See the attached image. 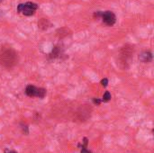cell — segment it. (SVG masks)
I'll use <instances>...</instances> for the list:
<instances>
[{"instance_id":"cell-1","label":"cell","mask_w":154,"mask_h":153,"mask_svg":"<svg viewBox=\"0 0 154 153\" xmlns=\"http://www.w3.org/2000/svg\"><path fill=\"white\" fill-rule=\"evenodd\" d=\"M18 61V54L11 47H3L0 50V63L5 69L13 68Z\"/></svg>"},{"instance_id":"cell-2","label":"cell","mask_w":154,"mask_h":153,"mask_svg":"<svg viewBox=\"0 0 154 153\" xmlns=\"http://www.w3.org/2000/svg\"><path fill=\"white\" fill-rule=\"evenodd\" d=\"M93 15L95 18H101L102 22L107 26H113L116 23V16L112 11H97Z\"/></svg>"},{"instance_id":"cell-3","label":"cell","mask_w":154,"mask_h":153,"mask_svg":"<svg viewBox=\"0 0 154 153\" xmlns=\"http://www.w3.org/2000/svg\"><path fill=\"white\" fill-rule=\"evenodd\" d=\"M39 8V5L33 2H26L19 4L17 6L18 13H22L25 16H31L35 14L36 10Z\"/></svg>"},{"instance_id":"cell-4","label":"cell","mask_w":154,"mask_h":153,"mask_svg":"<svg viewBox=\"0 0 154 153\" xmlns=\"http://www.w3.org/2000/svg\"><path fill=\"white\" fill-rule=\"evenodd\" d=\"M25 94L30 97H39L42 99L45 97L47 90L43 87H36L32 85H28L25 88Z\"/></svg>"},{"instance_id":"cell-5","label":"cell","mask_w":154,"mask_h":153,"mask_svg":"<svg viewBox=\"0 0 154 153\" xmlns=\"http://www.w3.org/2000/svg\"><path fill=\"white\" fill-rule=\"evenodd\" d=\"M134 47L131 44H125L120 50V60L123 64H126L133 58Z\"/></svg>"},{"instance_id":"cell-6","label":"cell","mask_w":154,"mask_h":153,"mask_svg":"<svg viewBox=\"0 0 154 153\" xmlns=\"http://www.w3.org/2000/svg\"><path fill=\"white\" fill-rule=\"evenodd\" d=\"M63 53V50L62 48L60 46V45H57V46H54L51 52L49 54V57L51 59H57L59 57H60Z\"/></svg>"},{"instance_id":"cell-7","label":"cell","mask_w":154,"mask_h":153,"mask_svg":"<svg viewBox=\"0 0 154 153\" xmlns=\"http://www.w3.org/2000/svg\"><path fill=\"white\" fill-rule=\"evenodd\" d=\"M38 27L42 31H46L51 27V23L47 18H41L38 22Z\"/></svg>"},{"instance_id":"cell-8","label":"cell","mask_w":154,"mask_h":153,"mask_svg":"<svg viewBox=\"0 0 154 153\" xmlns=\"http://www.w3.org/2000/svg\"><path fill=\"white\" fill-rule=\"evenodd\" d=\"M139 60L143 63H149L152 60V53L151 51H143L139 56Z\"/></svg>"},{"instance_id":"cell-9","label":"cell","mask_w":154,"mask_h":153,"mask_svg":"<svg viewBox=\"0 0 154 153\" xmlns=\"http://www.w3.org/2000/svg\"><path fill=\"white\" fill-rule=\"evenodd\" d=\"M88 139L85 137V138L83 139V143L78 145V147L81 149L80 153H92L90 151L88 150Z\"/></svg>"},{"instance_id":"cell-10","label":"cell","mask_w":154,"mask_h":153,"mask_svg":"<svg viewBox=\"0 0 154 153\" xmlns=\"http://www.w3.org/2000/svg\"><path fill=\"white\" fill-rule=\"evenodd\" d=\"M69 30L68 28H65V27L64 28H60V29H58L56 31V34L60 39H62L64 37H67L69 34Z\"/></svg>"},{"instance_id":"cell-11","label":"cell","mask_w":154,"mask_h":153,"mask_svg":"<svg viewBox=\"0 0 154 153\" xmlns=\"http://www.w3.org/2000/svg\"><path fill=\"white\" fill-rule=\"evenodd\" d=\"M111 98H112V96H111L110 92L109 91H106V93L103 96L102 102H108L109 100H111Z\"/></svg>"},{"instance_id":"cell-12","label":"cell","mask_w":154,"mask_h":153,"mask_svg":"<svg viewBox=\"0 0 154 153\" xmlns=\"http://www.w3.org/2000/svg\"><path fill=\"white\" fill-rule=\"evenodd\" d=\"M108 82H109V81H108V79L105 78H103V79L101 80V82H100V83H101V85H102L104 87H106L108 86Z\"/></svg>"},{"instance_id":"cell-13","label":"cell","mask_w":154,"mask_h":153,"mask_svg":"<svg viewBox=\"0 0 154 153\" xmlns=\"http://www.w3.org/2000/svg\"><path fill=\"white\" fill-rule=\"evenodd\" d=\"M22 129H23V132L24 134H28L29 133V131H28V126L27 125H22Z\"/></svg>"},{"instance_id":"cell-14","label":"cell","mask_w":154,"mask_h":153,"mask_svg":"<svg viewBox=\"0 0 154 153\" xmlns=\"http://www.w3.org/2000/svg\"><path fill=\"white\" fill-rule=\"evenodd\" d=\"M93 102H94V104L95 105H100L101 103H102V100H100V99H98V98H93Z\"/></svg>"},{"instance_id":"cell-15","label":"cell","mask_w":154,"mask_h":153,"mask_svg":"<svg viewBox=\"0 0 154 153\" xmlns=\"http://www.w3.org/2000/svg\"><path fill=\"white\" fill-rule=\"evenodd\" d=\"M5 153H17L16 151H12V150H10V149H5Z\"/></svg>"},{"instance_id":"cell-16","label":"cell","mask_w":154,"mask_h":153,"mask_svg":"<svg viewBox=\"0 0 154 153\" xmlns=\"http://www.w3.org/2000/svg\"><path fill=\"white\" fill-rule=\"evenodd\" d=\"M1 1H2V0H0V2H1Z\"/></svg>"}]
</instances>
